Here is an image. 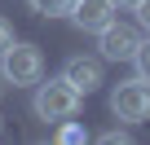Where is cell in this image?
<instances>
[{
	"label": "cell",
	"mask_w": 150,
	"mask_h": 145,
	"mask_svg": "<svg viewBox=\"0 0 150 145\" xmlns=\"http://www.w3.org/2000/svg\"><path fill=\"white\" fill-rule=\"evenodd\" d=\"M0 79L5 84H13V88H31V84H40L44 79V57H40V48L35 44H5L0 48Z\"/></svg>",
	"instance_id": "1"
},
{
	"label": "cell",
	"mask_w": 150,
	"mask_h": 145,
	"mask_svg": "<svg viewBox=\"0 0 150 145\" xmlns=\"http://www.w3.org/2000/svg\"><path fill=\"white\" fill-rule=\"evenodd\" d=\"M31 106H35V114H40V119L62 123V119H75V114H80L84 92H75V88L57 75V79H49V84H44V79L35 84V101H31Z\"/></svg>",
	"instance_id": "2"
},
{
	"label": "cell",
	"mask_w": 150,
	"mask_h": 145,
	"mask_svg": "<svg viewBox=\"0 0 150 145\" xmlns=\"http://www.w3.org/2000/svg\"><path fill=\"white\" fill-rule=\"evenodd\" d=\"M110 114L119 119V123H146L150 119V84L141 79V75H132V79H124V84H115V92H110Z\"/></svg>",
	"instance_id": "3"
},
{
	"label": "cell",
	"mask_w": 150,
	"mask_h": 145,
	"mask_svg": "<svg viewBox=\"0 0 150 145\" xmlns=\"http://www.w3.org/2000/svg\"><path fill=\"white\" fill-rule=\"evenodd\" d=\"M137 40H141V35H137L128 22H115V18L97 31V48H102V57H106V62H128V57H132V48H137Z\"/></svg>",
	"instance_id": "4"
},
{
	"label": "cell",
	"mask_w": 150,
	"mask_h": 145,
	"mask_svg": "<svg viewBox=\"0 0 150 145\" xmlns=\"http://www.w3.org/2000/svg\"><path fill=\"white\" fill-rule=\"evenodd\" d=\"M66 13H71V22L80 27V31H93V35H97L119 9H115V0H71Z\"/></svg>",
	"instance_id": "5"
},
{
	"label": "cell",
	"mask_w": 150,
	"mask_h": 145,
	"mask_svg": "<svg viewBox=\"0 0 150 145\" xmlns=\"http://www.w3.org/2000/svg\"><path fill=\"white\" fill-rule=\"evenodd\" d=\"M62 79H66L75 92H84V97L97 92V88L106 84V79H102V62H97V57H71V62L62 66Z\"/></svg>",
	"instance_id": "6"
},
{
	"label": "cell",
	"mask_w": 150,
	"mask_h": 145,
	"mask_svg": "<svg viewBox=\"0 0 150 145\" xmlns=\"http://www.w3.org/2000/svg\"><path fill=\"white\" fill-rule=\"evenodd\" d=\"M128 62L137 66V75L150 84V35H146V40H137V48H132V57H128Z\"/></svg>",
	"instance_id": "7"
},
{
	"label": "cell",
	"mask_w": 150,
	"mask_h": 145,
	"mask_svg": "<svg viewBox=\"0 0 150 145\" xmlns=\"http://www.w3.org/2000/svg\"><path fill=\"white\" fill-rule=\"evenodd\" d=\"M53 136H57V141H62V145H75V141H88V132H84V127H80V123H71V119H62V123H57V132H53Z\"/></svg>",
	"instance_id": "8"
},
{
	"label": "cell",
	"mask_w": 150,
	"mask_h": 145,
	"mask_svg": "<svg viewBox=\"0 0 150 145\" xmlns=\"http://www.w3.org/2000/svg\"><path fill=\"white\" fill-rule=\"evenodd\" d=\"M27 5H31L35 13H44V18H57V13L71 9V0H27Z\"/></svg>",
	"instance_id": "9"
},
{
	"label": "cell",
	"mask_w": 150,
	"mask_h": 145,
	"mask_svg": "<svg viewBox=\"0 0 150 145\" xmlns=\"http://www.w3.org/2000/svg\"><path fill=\"white\" fill-rule=\"evenodd\" d=\"M132 9H137V27H141V31L150 35V0H137Z\"/></svg>",
	"instance_id": "10"
},
{
	"label": "cell",
	"mask_w": 150,
	"mask_h": 145,
	"mask_svg": "<svg viewBox=\"0 0 150 145\" xmlns=\"http://www.w3.org/2000/svg\"><path fill=\"white\" fill-rule=\"evenodd\" d=\"M102 141H106V145H124L128 132H124V127H110V132H102Z\"/></svg>",
	"instance_id": "11"
},
{
	"label": "cell",
	"mask_w": 150,
	"mask_h": 145,
	"mask_svg": "<svg viewBox=\"0 0 150 145\" xmlns=\"http://www.w3.org/2000/svg\"><path fill=\"white\" fill-rule=\"evenodd\" d=\"M5 44H13V27H9L5 18H0V48H5Z\"/></svg>",
	"instance_id": "12"
},
{
	"label": "cell",
	"mask_w": 150,
	"mask_h": 145,
	"mask_svg": "<svg viewBox=\"0 0 150 145\" xmlns=\"http://www.w3.org/2000/svg\"><path fill=\"white\" fill-rule=\"evenodd\" d=\"M119 5H137V0H115V9H119Z\"/></svg>",
	"instance_id": "13"
}]
</instances>
